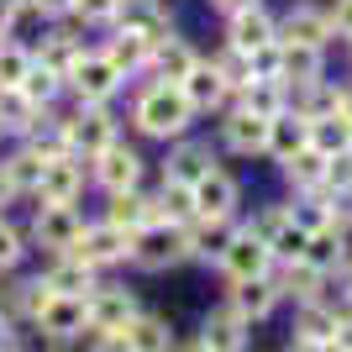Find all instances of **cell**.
Segmentation results:
<instances>
[{
  "instance_id": "26",
  "label": "cell",
  "mask_w": 352,
  "mask_h": 352,
  "mask_svg": "<svg viewBox=\"0 0 352 352\" xmlns=\"http://www.w3.org/2000/svg\"><path fill=\"white\" fill-rule=\"evenodd\" d=\"M184 236H190V258H216L221 263L236 236V221H190Z\"/></svg>"
},
{
  "instance_id": "10",
  "label": "cell",
  "mask_w": 352,
  "mask_h": 352,
  "mask_svg": "<svg viewBox=\"0 0 352 352\" xmlns=\"http://www.w3.org/2000/svg\"><path fill=\"white\" fill-rule=\"evenodd\" d=\"M236 200H242V184H236L226 168H210V174L195 184V221H232Z\"/></svg>"
},
{
  "instance_id": "47",
  "label": "cell",
  "mask_w": 352,
  "mask_h": 352,
  "mask_svg": "<svg viewBox=\"0 0 352 352\" xmlns=\"http://www.w3.org/2000/svg\"><path fill=\"white\" fill-rule=\"evenodd\" d=\"M216 11H226V16H236V11H252V6H263V0H210Z\"/></svg>"
},
{
  "instance_id": "38",
  "label": "cell",
  "mask_w": 352,
  "mask_h": 352,
  "mask_svg": "<svg viewBox=\"0 0 352 352\" xmlns=\"http://www.w3.org/2000/svg\"><path fill=\"white\" fill-rule=\"evenodd\" d=\"M32 53L21 43H0V89H21L27 85V74H32Z\"/></svg>"
},
{
  "instance_id": "46",
  "label": "cell",
  "mask_w": 352,
  "mask_h": 352,
  "mask_svg": "<svg viewBox=\"0 0 352 352\" xmlns=\"http://www.w3.org/2000/svg\"><path fill=\"white\" fill-rule=\"evenodd\" d=\"M37 6V16H63V11H74V0H32Z\"/></svg>"
},
{
  "instance_id": "44",
  "label": "cell",
  "mask_w": 352,
  "mask_h": 352,
  "mask_svg": "<svg viewBox=\"0 0 352 352\" xmlns=\"http://www.w3.org/2000/svg\"><path fill=\"white\" fill-rule=\"evenodd\" d=\"M331 37H347L352 43V0H331Z\"/></svg>"
},
{
  "instance_id": "7",
  "label": "cell",
  "mask_w": 352,
  "mask_h": 352,
  "mask_svg": "<svg viewBox=\"0 0 352 352\" xmlns=\"http://www.w3.org/2000/svg\"><path fill=\"white\" fill-rule=\"evenodd\" d=\"M116 32H137L147 47H158V43H168V37H174V16H168V6H163V0H121Z\"/></svg>"
},
{
  "instance_id": "27",
  "label": "cell",
  "mask_w": 352,
  "mask_h": 352,
  "mask_svg": "<svg viewBox=\"0 0 352 352\" xmlns=\"http://www.w3.org/2000/svg\"><path fill=\"white\" fill-rule=\"evenodd\" d=\"M43 284H47L53 294H74V300H89V294H95V268H85L79 258H69V252H63L58 263L43 274Z\"/></svg>"
},
{
  "instance_id": "37",
  "label": "cell",
  "mask_w": 352,
  "mask_h": 352,
  "mask_svg": "<svg viewBox=\"0 0 352 352\" xmlns=\"http://www.w3.org/2000/svg\"><path fill=\"white\" fill-rule=\"evenodd\" d=\"M210 69L221 74V85L232 89V100H236V89L252 85V58H248V53H236V47H221L216 58H210Z\"/></svg>"
},
{
  "instance_id": "34",
  "label": "cell",
  "mask_w": 352,
  "mask_h": 352,
  "mask_svg": "<svg viewBox=\"0 0 352 352\" xmlns=\"http://www.w3.org/2000/svg\"><path fill=\"white\" fill-rule=\"evenodd\" d=\"M126 342H132V352H174V331L163 316H137L126 326Z\"/></svg>"
},
{
  "instance_id": "23",
  "label": "cell",
  "mask_w": 352,
  "mask_h": 352,
  "mask_svg": "<svg viewBox=\"0 0 352 352\" xmlns=\"http://www.w3.org/2000/svg\"><path fill=\"white\" fill-rule=\"evenodd\" d=\"M321 79H326V53H316V47H284V79L279 85L289 89V95L321 85Z\"/></svg>"
},
{
  "instance_id": "21",
  "label": "cell",
  "mask_w": 352,
  "mask_h": 352,
  "mask_svg": "<svg viewBox=\"0 0 352 352\" xmlns=\"http://www.w3.org/2000/svg\"><path fill=\"white\" fill-rule=\"evenodd\" d=\"M179 89H184V100L195 105V116H200V111H221V105H232V89L221 85V74L210 69L206 58L195 63V74H190V79H184Z\"/></svg>"
},
{
  "instance_id": "39",
  "label": "cell",
  "mask_w": 352,
  "mask_h": 352,
  "mask_svg": "<svg viewBox=\"0 0 352 352\" xmlns=\"http://www.w3.org/2000/svg\"><path fill=\"white\" fill-rule=\"evenodd\" d=\"M58 89H63V79H58V74H47L43 63H32V74H27V85H21V95H27V100L37 105V111H47Z\"/></svg>"
},
{
  "instance_id": "5",
  "label": "cell",
  "mask_w": 352,
  "mask_h": 352,
  "mask_svg": "<svg viewBox=\"0 0 352 352\" xmlns=\"http://www.w3.org/2000/svg\"><path fill=\"white\" fill-rule=\"evenodd\" d=\"M221 274H226L232 284L268 279V274H274V252H268V242H258L248 226H236L232 248H226V258H221Z\"/></svg>"
},
{
  "instance_id": "51",
  "label": "cell",
  "mask_w": 352,
  "mask_h": 352,
  "mask_svg": "<svg viewBox=\"0 0 352 352\" xmlns=\"http://www.w3.org/2000/svg\"><path fill=\"white\" fill-rule=\"evenodd\" d=\"M342 300L352 305V263H347V279H342Z\"/></svg>"
},
{
  "instance_id": "18",
  "label": "cell",
  "mask_w": 352,
  "mask_h": 352,
  "mask_svg": "<svg viewBox=\"0 0 352 352\" xmlns=\"http://www.w3.org/2000/svg\"><path fill=\"white\" fill-rule=\"evenodd\" d=\"M210 168H216L210 147L184 137V142H174V153H168V168H163V179H168V184H184V190H195V184H200Z\"/></svg>"
},
{
  "instance_id": "2",
  "label": "cell",
  "mask_w": 352,
  "mask_h": 352,
  "mask_svg": "<svg viewBox=\"0 0 352 352\" xmlns=\"http://www.w3.org/2000/svg\"><path fill=\"white\" fill-rule=\"evenodd\" d=\"M58 126H63V147H69L74 158H95V153H105V147L116 142V121H111L105 105H79Z\"/></svg>"
},
{
  "instance_id": "50",
  "label": "cell",
  "mask_w": 352,
  "mask_h": 352,
  "mask_svg": "<svg viewBox=\"0 0 352 352\" xmlns=\"http://www.w3.org/2000/svg\"><path fill=\"white\" fill-rule=\"evenodd\" d=\"M174 352H210V347H200V337H195V342H174Z\"/></svg>"
},
{
  "instance_id": "15",
  "label": "cell",
  "mask_w": 352,
  "mask_h": 352,
  "mask_svg": "<svg viewBox=\"0 0 352 352\" xmlns=\"http://www.w3.org/2000/svg\"><path fill=\"white\" fill-rule=\"evenodd\" d=\"M85 163H89V158H74V153L53 158V163L43 168L37 200H43V206H74V195L85 190Z\"/></svg>"
},
{
  "instance_id": "20",
  "label": "cell",
  "mask_w": 352,
  "mask_h": 352,
  "mask_svg": "<svg viewBox=\"0 0 352 352\" xmlns=\"http://www.w3.org/2000/svg\"><path fill=\"white\" fill-rule=\"evenodd\" d=\"M195 63H200V53H195L184 37H168V43L153 47V74H158L153 85H184L195 74Z\"/></svg>"
},
{
  "instance_id": "31",
  "label": "cell",
  "mask_w": 352,
  "mask_h": 352,
  "mask_svg": "<svg viewBox=\"0 0 352 352\" xmlns=\"http://www.w3.org/2000/svg\"><path fill=\"white\" fill-rule=\"evenodd\" d=\"M310 147L321 153V158H342V153H352V121L342 116H326V121H310Z\"/></svg>"
},
{
  "instance_id": "3",
  "label": "cell",
  "mask_w": 352,
  "mask_h": 352,
  "mask_svg": "<svg viewBox=\"0 0 352 352\" xmlns=\"http://www.w3.org/2000/svg\"><path fill=\"white\" fill-rule=\"evenodd\" d=\"M190 258V236L179 232V226H147V232L132 236V263L142 274H163V268H174Z\"/></svg>"
},
{
  "instance_id": "36",
  "label": "cell",
  "mask_w": 352,
  "mask_h": 352,
  "mask_svg": "<svg viewBox=\"0 0 352 352\" xmlns=\"http://www.w3.org/2000/svg\"><path fill=\"white\" fill-rule=\"evenodd\" d=\"M37 116H43V111H37L21 89H0V132H32Z\"/></svg>"
},
{
  "instance_id": "9",
  "label": "cell",
  "mask_w": 352,
  "mask_h": 352,
  "mask_svg": "<svg viewBox=\"0 0 352 352\" xmlns=\"http://www.w3.org/2000/svg\"><path fill=\"white\" fill-rule=\"evenodd\" d=\"M69 85H74V95H79V105H105V100L121 89V74L111 69V58H105V53H85V58L74 63Z\"/></svg>"
},
{
  "instance_id": "17",
  "label": "cell",
  "mask_w": 352,
  "mask_h": 352,
  "mask_svg": "<svg viewBox=\"0 0 352 352\" xmlns=\"http://www.w3.org/2000/svg\"><path fill=\"white\" fill-rule=\"evenodd\" d=\"M248 331L252 326L236 316L232 305H216L200 321V347H210V352H248Z\"/></svg>"
},
{
  "instance_id": "52",
  "label": "cell",
  "mask_w": 352,
  "mask_h": 352,
  "mask_svg": "<svg viewBox=\"0 0 352 352\" xmlns=\"http://www.w3.org/2000/svg\"><path fill=\"white\" fill-rule=\"evenodd\" d=\"M342 116L352 121V89H342Z\"/></svg>"
},
{
  "instance_id": "32",
  "label": "cell",
  "mask_w": 352,
  "mask_h": 352,
  "mask_svg": "<svg viewBox=\"0 0 352 352\" xmlns=\"http://www.w3.org/2000/svg\"><path fill=\"white\" fill-rule=\"evenodd\" d=\"M279 174H284V184H294L300 195H310V190L326 184V158L316 153V147H305V153H294L289 163H279Z\"/></svg>"
},
{
  "instance_id": "11",
  "label": "cell",
  "mask_w": 352,
  "mask_h": 352,
  "mask_svg": "<svg viewBox=\"0 0 352 352\" xmlns=\"http://www.w3.org/2000/svg\"><path fill=\"white\" fill-rule=\"evenodd\" d=\"M32 321L43 326V337H53V342H69V337H79V331H89V300H74V294H53Z\"/></svg>"
},
{
  "instance_id": "30",
  "label": "cell",
  "mask_w": 352,
  "mask_h": 352,
  "mask_svg": "<svg viewBox=\"0 0 352 352\" xmlns=\"http://www.w3.org/2000/svg\"><path fill=\"white\" fill-rule=\"evenodd\" d=\"M105 226H116V232H126V236L147 232V195L142 190L111 195V200H105Z\"/></svg>"
},
{
  "instance_id": "40",
  "label": "cell",
  "mask_w": 352,
  "mask_h": 352,
  "mask_svg": "<svg viewBox=\"0 0 352 352\" xmlns=\"http://www.w3.org/2000/svg\"><path fill=\"white\" fill-rule=\"evenodd\" d=\"M252 79H274V85L284 79V47L279 43H268V47L252 53Z\"/></svg>"
},
{
  "instance_id": "25",
  "label": "cell",
  "mask_w": 352,
  "mask_h": 352,
  "mask_svg": "<svg viewBox=\"0 0 352 352\" xmlns=\"http://www.w3.org/2000/svg\"><path fill=\"white\" fill-rule=\"evenodd\" d=\"M310 147V121L294 116V111H284L274 126H268V158L274 163H289L294 153H305Z\"/></svg>"
},
{
  "instance_id": "1",
  "label": "cell",
  "mask_w": 352,
  "mask_h": 352,
  "mask_svg": "<svg viewBox=\"0 0 352 352\" xmlns=\"http://www.w3.org/2000/svg\"><path fill=\"white\" fill-rule=\"evenodd\" d=\"M132 121L142 137H158V142H184V132L195 126V105L184 100L179 85H147L132 105Z\"/></svg>"
},
{
  "instance_id": "12",
  "label": "cell",
  "mask_w": 352,
  "mask_h": 352,
  "mask_svg": "<svg viewBox=\"0 0 352 352\" xmlns=\"http://www.w3.org/2000/svg\"><path fill=\"white\" fill-rule=\"evenodd\" d=\"M79 232H85V221H79V210H74V206H37L32 236H37L47 252H58V258H63V252L79 242Z\"/></svg>"
},
{
  "instance_id": "41",
  "label": "cell",
  "mask_w": 352,
  "mask_h": 352,
  "mask_svg": "<svg viewBox=\"0 0 352 352\" xmlns=\"http://www.w3.org/2000/svg\"><path fill=\"white\" fill-rule=\"evenodd\" d=\"M326 190L331 195H352V153L326 158Z\"/></svg>"
},
{
  "instance_id": "19",
  "label": "cell",
  "mask_w": 352,
  "mask_h": 352,
  "mask_svg": "<svg viewBox=\"0 0 352 352\" xmlns=\"http://www.w3.org/2000/svg\"><path fill=\"white\" fill-rule=\"evenodd\" d=\"M268 279H274L279 294H289V300H300V305L321 300V289H326V274H321V268H310L305 258H300V263H274Z\"/></svg>"
},
{
  "instance_id": "28",
  "label": "cell",
  "mask_w": 352,
  "mask_h": 352,
  "mask_svg": "<svg viewBox=\"0 0 352 352\" xmlns=\"http://www.w3.org/2000/svg\"><path fill=\"white\" fill-rule=\"evenodd\" d=\"M100 53L111 58V69H116L121 79H126V74H137V69H153V47H147L137 32H116V37H111Z\"/></svg>"
},
{
  "instance_id": "43",
  "label": "cell",
  "mask_w": 352,
  "mask_h": 352,
  "mask_svg": "<svg viewBox=\"0 0 352 352\" xmlns=\"http://www.w3.org/2000/svg\"><path fill=\"white\" fill-rule=\"evenodd\" d=\"M16 258H21V232L11 221H0V268H16Z\"/></svg>"
},
{
  "instance_id": "13",
  "label": "cell",
  "mask_w": 352,
  "mask_h": 352,
  "mask_svg": "<svg viewBox=\"0 0 352 352\" xmlns=\"http://www.w3.org/2000/svg\"><path fill=\"white\" fill-rule=\"evenodd\" d=\"M279 43V21L263 11V6H252V11H236L226 16V47H236V53H258V47Z\"/></svg>"
},
{
  "instance_id": "6",
  "label": "cell",
  "mask_w": 352,
  "mask_h": 352,
  "mask_svg": "<svg viewBox=\"0 0 352 352\" xmlns=\"http://www.w3.org/2000/svg\"><path fill=\"white\" fill-rule=\"evenodd\" d=\"M326 43H331V16L321 6H289L279 16V47H316V53H326Z\"/></svg>"
},
{
  "instance_id": "16",
  "label": "cell",
  "mask_w": 352,
  "mask_h": 352,
  "mask_svg": "<svg viewBox=\"0 0 352 352\" xmlns=\"http://www.w3.org/2000/svg\"><path fill=\"white\" fill-rule=\"evenodd\" d=\"M142 310H137L132 289H116V284H105V289L89 294V331H126Z\"/></svg>"
},
{
  "instance_id": "42",
  "label": "cell",
  "mask_w": 352,
  "mask_h": 352,
  "mask_svg": "<svg viewBox=\"0 0 352 352\" xmlns=\"http://www.w3.org/2000/svg\"><path fill=\"white\" fill-rule=\"evenodd\" d=\"M121 0H74V16H85V21H116Z\"/></svg>"
},
{
  "instance_id": "8",
  "label": "cell",
  "mask_w": 352,
  "mask_h": 352,
  "mask_svg": "<svg viewBox=\"0 0 352 352\" xmlns=\"http://www.w3.org/2000/svg\"><path fill=\"white\" fill-rule=\"evenodd\" d=\"M69 258H79L85 268L121 263V258H132V236L116 232V226H105V221H95V226H85V232H79V242L69 248Z\"/></svg>"
},
{
  "instance_id": "33",
  "label": "cell",
  "mask_w": 352,
  "mask_h": 352,
  "mask_svg": "<svg viewBox=\"0 0 352 352\" xmlns=\"http://www.w3.org/2000/svg\"><path fill=\"white\" fill-rule=\"evenodd\" d=\"M32 58L43 63L47 74H58L63 85H69V74H74V63L85 58V47L74 43V37H43V47H37V53H32Z\"/></svg>"
},
{
  "instance_id": "48",
  "label": "cell",
  "mask_w": 352,
  "mask_h": 352,
  "mask_svg": "<svg viewBox=\"0 0 352 352\" xmlns=\"http://www.w3.org/2000/svg\"><path fill=\"white\" fill-rule=\"evenodd\" d=\"M289 352H337L331 342H310V337H294L289 342Z\"/></svg>"
},
{
  "instance_id": "24",
  "label": "cell",
  "mask_w": 352,
  "mask_h": 352,
  "mask_svg": "<svg viewBox=\"0 0 352 352\" xmlns=\"http://www.w3.org/2000/svg\"><path fill=\"white\" fill-rule=\"evenodd\" d=\"M279 300H284V294L274 289V279H248V284H232V300H226V305H232L236 316L252 326V321H263Z\"/></svg>"
},
{
  "instance_id": "35",
  "label": "cell",
  "mask_w": 352,
  "mask_h": 352,
  "mask_svg": "<svg viewBox=\"0 0 352 352\" xmlns=\"http://www.w3.org/2000/svg\"><path fill=\"white\" fill-rule=\"evenodd\" d=\"M43 153H37V147H21V153H16V158H6V179H11V190L16 195H37V184H43Z\"/></svg>"
},
{
  "instance_id": "49",
  "label": "cell",
  "mask_w": 352,
  "mask_h": 352,
  "mask_svg": "<svg viewBox=\"0 0 352 352\" xmlns=\"http://www.w3.org/2000/svg\"><path fill=\"white\" fill-rule=\"evenodd\" d=\"M11 11H16L11 0H0V37H6V32H11Z\"/></svg>"
},
{
  "instance_id": "4",
  "label": "cell",
  "mask_w": 352,
  "mask_h": 352,
  "mask_svg": "<svg viewBox=\"0 0 352 352\" xmlns=\"http://www.w3.org/2000/svg\"><path fill=\"white\" fill-rule=\"evenodd\" d=\"M89 174H95V184H100L105 195H126L142 184V158H137V147H126L116 137V142L105 147V153H95L89 158Z\"/></svg>"
},
{
  "instance_id": "29",
  "label": "cell",
  "mask_w": 352,
  "mask_h": 352,
  "mask_svg": "<svg viewBox=\"0 0 352 352\" xmlns=\"http://www.w3.org/2000/svg\"><path fill=\"white\" fill-rule=\"evenodd\" d=\"M305 263H310V268H321V274H331V268H347V232H337V226L310 232V242H305Z\"/></svg>"
},
{
  "instance_id": "22",
  "label": "cell",
  "mask_w": 352,
  "mask_h": 352,
  "mask_svg": "<svg viewBox=\"0 0 352 352\" xmlns=\"http://www.w3.org/2000/svg\"><path fill=\"white\" fill-rule=\"evenodd\" d=\"M236 111H252V116H263V121H279L284 111H289V89L274 85V79H252L248 89H236Z\"/></svg>"
},
{
  "instance_id": "45",
  "label": "cell",
  "mask_w": 352,
  "mask_h": 352,
  "mask_svg": "<svg viewBox=\"0 0 352 352\" xmlns=\"http://www.w3.org/2000/svg\"><path fill=\"white\" fill-rule=\"evenodd\" d=\"M89 352H132V342H126V331H95Z\"/></svg>"
},
{
  "instance_id": "14",
  "label": "cell",
  "mask_w": 352,
  "mask_h": 352,
  "mask_svg": "<svg viewBox=\"0 0 352 352\" xmlns=\"http://www.w3.org/2000/svg\"><path fill=\"white\" fill-rule=\"evenodd\" d=\"M268 126L274 121L252 116V111H226V121H221V142L232 147V153H242V158H268Z\"/></svg>"
}]
</instances>
